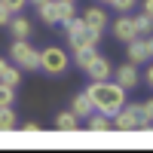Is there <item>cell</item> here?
I'll return each instance as SVG.
<instances>
[{
  "instance_id": "cell-1",
  "label": "cell",
  "mask_w": 153,
  "mask_h": 153,
  "mask_svg": "<svg viewBox=\"0 0 153 153\" xmlns=\"http://www.w3.org/2000/svg\"><path fill=\"white\" fill-rule=\"evenodd\" d=\"M86 95L92 101V107L101 110V113H107V117H113V113L126 104V89L113 80V76L110 80H89Z\"/></svg>"
},
{
  "instance_id": "cell-2",
  "label": "cell",
  "mask_w": 153,
  "mask_h": 153,
  "mask_svg": "<svg viewBox=\"0 0 153 153\" xmlns=\"http://www.w3.org/2000/svg\"><path fill=\"white\" fill-rule=\"evenodd\" d=\"M9 61L19 65L22 71H40V49H34L28 40H12L9 46Z\"/></svg>"
},
{
  "instance_id": "cell-3",
  "label": "cell",
  "mask_w": 153,
  "mask_h": 153,
  "mask_svg": "<svg viewBox=\"0 0 153 153\" xmlns=\"http://www.w3.org/2000/svg\"><path fill=\"white\" fill-rule=\"evenodd\" d=\"M71 68V58H68V52L61 46H46L43 52H40V71L43 74H49V76H61Z\"/></svg>"
},
{
  "instance_id": "cell-4",
  "label": "cell",
  "mask_w": 153,
  "mask_h": 153,
  "mask_svg": "<svg viewBox=\"0 0 153 153\" xmlns=\"http://www.w3.org/2000/svg\"><path fill=\"white\" fill-rule=\"evenodd\" d=\"M110 123H113V129L117 132H138L141 129V123H144V117H141V104H126L110 117Z\"/></svg>"
},
{
  "instance_id": "cell-5",
  "label": "cell",
  "mask_w": 153,
  "mask_h": 153,
  "mask_svg": "<svg viewBox=\"0 0 153 153\" xmlns=\"http://www.w3.org/2000/svg\"><path fill=\"white\" fill-rule=\"evenodd\" d=\"M107 28H110V34L117 37L120 43H129V40H135V37H138V31H135V22H132V16H126V12H123V16H117V19H113V22L107 25Z\"/></svg>"
},
{
  "instance_id": "cell-6",
  "label": "cell",
  "mask_w": 153,
  "mask_h": 153,
  "mask_svg": "<svg viewBox=\"0 0 153 153\" xmlns=\"http://www.w3.org/2000/svg\"><path fill=\"white\" fill-rule=\"evenodd\" d=\"M113 80L129 92V89H138V86H141V71H138V65L126 61V65H120L117 71H113Z\"/></svg>"
},
{
  "instance_id": "cell-7",
  "label": "cell",
  "mask_w": 153,
  "mask_h": 153,
  "mask_svg": "<svg viewBox=\"0 0 153 153\" xmlns=\"http://www.w3.org/2000/svg\"><path fill=\"white\" fill-rule=\"evenodd\" d=\"M83 25L89 31H98V34H104L107 31V25H110V19H107V12H104V6H89V9H83Z\"/></svg>"
},
{
  "instance_id": "cell-8",
  "label": "cell",
  "mask_w": 153,
  "mask_h": 153,
  "mask_svg": "<svg viewBox=\"0 0 153 153\" xmlns=\"http://www.w3.org/2000/svg\"><path fill=\"white\" fill-rule=\"evenodd\" d=\"M98 43H101V34L98 31H89V28H83V31H76V34L68 37L71 52H76V49H95Z\"/></svg>"
},
{
  "instance_id": "cell-9",
  "label": "cell",
  "mask_w": 153,
  "mask_h": 153,
  "mask_svg": "<svg viewBox=\"0 0 153 153\" xmlns=\"http://www.w3.org/2000/svg\"><path fill=\"white\" fill-rule=\"evenodd\" d=\"M86 76H89V80H110V76H113V65H110V58L95 55V58L86 65Z\"/></svg>"
},
{
  "instance_id": "cell-10",
  "label": "cell",
  "mask_w": 153,
  "mask_h": 153,
  "mask_svg": "<svg viewBox=\"0 0 153 153\" xmlns=\"http://www.w3.org/2000/svg\"><path fill=\"white\" fill-rule=\"evenodd\" d=\"M37 16L43 25H61V0H46L43 6H37Z\"/></svg>"
},
{
  "instance_id": "cell-11",
  "label": "cell",
  "mask_w": 153,
  "mask_h": 153,
  "mask_svg": "<svg viewBox=\"0 0 153 153\" xmlns=\"http://www.w3.org/2000/svg\"><path fill=\"white\" fill-rule=\"evenodd\" d=\"M86 129L89 132H95V135H104V132H113V123L107 113H101V110H92L86 117Z\"/></svg>"
},
{
  "instance_id": "cell-12",
  "label": "cell",
  "mask_w": 153,
  "mask_h": 153,
  "mask_svg": "<svg viewBox=\"0 0 153 153\" xmlns=\"http://www.w3.org/2000/svg\"><path fill=\"white\" fill-rule=\"evenodd\" d=\"M6 28L12 31V37H16V40H28V37H31V22L25 19V16H19V12L9 19V25H6Z\"/></svg>"
},
{
  "instance_id": "cell-13",
  "label": "cell",
  "mask_w": 153,
  "mask_h": 153,
  "mask_svg": "<svg viewBox=\"0 0 153 153\" xmlns=\"http://www.w3.org/2000/svg\"><path fill=\"white\" fill-rule=\"evenodd\" d=\"M55 129L58 132H76V129H80V117H76L74 110H61L55 117Z\"/></svg>"
},
{
  "instance_id": "cell-14",
  "label": "cell",
  "mask_w": 153,
  "mask_h": 153,
  "mask_svg": "<svg viewBox=\"0 0 153 153\" xmlns=\"http://www.w3.org/2000/svg\"><path fill=\"white\" fill-rule=\"evenodd\" d=\"M126 46H129V52H126V55H129V61H132V65H141V61H150V58H147V49H144V40H141V37L129 40Z\"/></svg>"
},
{
  "instance_id": "cell-15",
  "label": "cell",
  "mask_w": 153,
  "mask_h": 153,
  "mask_svg": "<svg viewBox=\"0 0 153 153\" xmlns=\"http://www.w3.org/2000/svg\"><path fill=\"white\" fill-rule=\"evenodd\" d=\"M71 110H74L80 120H86L95 107H92V101H89V95H86V92H80V95H74V98H71Z\"/></svg>"
},
{
  "instance_id": "cell-16",
  "label": "cell",
  "mask_w": 153,
  "mask_h": 153,
  "mask_svg": "<svg viewBox=\"0 0 153 153\" xmlns=\"http://www.w3.org/2000/svg\"><path fill=\"white\" fill-rule=\"evenodd\" d=\"M19 126V117L12 107H0V132H12Z\"/></svg>"
},
{
  "instance_id": "cell-17",
  "label": "cell",
  "mask_w": 153,
  "mask_h": 153,
  "mask_svg": "<svg viewBox=\"0 0 153 153\" xmlns=\"http://www.w3.org/2000/svg\"><path fill=\"white\" fill-rule=\"evenodd\" d=\"M132 22H135V31H138V37H147V34H153V19L150 16H132Z\"/></svg>"
},
{
  "instance_id": "cell-18",
  "label": "cell",
  "mask_w": 153,
  "mask_h": 153,
  "mask_svg": "<svg viewBox=\"0 0 153 153\" xmlns=\"http://www.w3.org/2000/svg\"><path fill=\"white\" fill-rule=\"evenodd\" d=\"M12 104H16V86L0 80V107H12Z\"/></svg>"
},
{
  "instance_id": "cell-19",
  "label": "cell",
  "mask_w": 153,
  "mask_h": 153,
  "mask_svg": "<svg viewBox=\"0 0 153 153\" xmlns=\"http://www.w3.org/2000/svg\"><path fill=\"white\" fill-rule=\"evenodd\" d=\"M0 80L9 83V86H22V68H19V65H9L3 74H0Z\"/></svg>"
},
{
  "instance_id": "cell-20",
  "label": "cell",
  "mask_w": 153,
  "mask_h": 153,
  "mask_svg": "<svg viewBox=\"0 0 153 153\" xmlns=\"http://www.w3.org/2000/svg\"><path fill=\"white\" fill-rule=\"evenodd\" d=\"M95 55H98L95 49H76V52H74V65L80 68V71H86V65H89V61H92Z\"/></svg>"
},
{
  "instance_id": "cell-21",
  "label": "cell",
  "mask_w": 153,
  "mask_h": 153,
  "mask_svg": "<svg viewBox=\"0 0 153 153\" xmlns=\"http://www.w3.org/2000/svg\"><path fill=\"white\" fill-rule=\"evenodd\" d=\"M110 6L117 12H132L135 9V0H110Z\"/></svg>"
},
{
  "instance_id": "cell-22",
  "label": "cell",
  "mask_w": 153,
  "mask_h": 153,
  "mask_svg": "<svg viewBox=\"0 0 153 153\" xmlns=\"http://www.w3.org/2000/svg\"><path fill=\"white\" fill-rule=\"evenodd\" d=\"M3 6L12 12V16H16V12H22L25 6H28V0H3Z\"/></svg>"
},
{
  "instance_id": "cell-23",
  "label": "cell",
  "mask_w": 153,
  "mask_h": 153,
  "mask_svg": "<svg viewBox=\"0 0 153 153\" xmlns=\"http://www.w3.org/2000/svg\"><path fill=\"white\" fill-rule=\"evenodd\" d=\"M141 117H144L147 123H153V98H147L144 104H141Z\"/></svg>"
},
{
  "instance_id": "cell-24",
  "label": "cell",
  "mask_w": 153,
  "mask_h": 153,
  "mask_svg": "<svg viewBox=\"0 0 153 153\" xmlns=\"http://www.w3.org/2000/svg\"><path fill=\"white\" fill-rule=\"evenodd\" d=\"M9 19H12V12L3 6V0H0V28H3V25H9Z\"/></svg>"
},
{
  "instance_id": "cell-25",
  "label": "cell",
  "mask_w": 153,
  "mask_h": 153,
  "mask_svg": "<svg viewBox=\"0 0 153 153\" xmlns=\"http://www.w3.org/2000/svg\"><path fill=\"white\" fill-rule=\"evenodd\" d=\"M144 40V49H147V58L153 61V34H147V37H141Z\"/></svg>"
},
{
  "instance_id": "cell-26",
  "label": "cell",
  "mask_w": 153,
  "mask_h": 153,
  "mask_svg": "<svg viewBox=\"0 0 153 153\" xmlns=\"http://www.w3.org/2000/svg\"><path fill=\"white\" fill-rule=\"evenodd\" d=\"M144 86H147V89H153V61H150L147 71H144Z\"/></svg>"
},
{
  "instance_id": "cell-27",
  "label": "cell",
  "mask_w": 153,
  "mask_h": 153,
  "mask_svg": "<svg viewBox=\"0 0 153 153\" xmlns=\"http://www.w3.org/2000/svg\"><path fill=\"white\" fill-rule=\"evenodd\" d=\"M22 129H25V132H40V123H34V120H28V123L22 126Z\"/></svg>"
},
{
  "instance_id": "cell-28",
  "label": "cell",
  "mask_w": 153,
  "mask_h": 153,
  "mask_svg": "<svg viewBox=\"0 0 153 153\" xmlns=\"http://www.w3.org/2000/svg\"><path fill=\"white\" fill-rule=\"evenodd\" d=\"M141 12H144V16H150V19H153V0H144V6H141Z\"/></svg>"
},
{
  "instance_id": "cell-29",
  "label": "cell",
  "mask_w": 153,
  "mask_h": 153,
  "mask_svg": "<svg viewBox=\"0 0 153 153\" xmlns=\"http://www.w3.org/2000/svg\"><path fill=\"white\" fill-rule=\"evenodd\" d=\"M6 68H9V61H6V58H0V74H3Z\"/></svg>"
},
{
  "instance_id": "cell-30",
  "label": "cell",
  "mask_w": 153,
  "mask_h": 153,
  "mask_svg": "<svg viewBox=\"0 0 153 153\" xmlns=\"http://www.w3.org/2000/svg\"><path fill=\"white\" fill-rule=\"evenodd\" d=\"M28 3H34V6H43V3H46V0H28Z\"/></svg>"
},
{
  "instance_id": "cell-31",
  "label": "cell",
  "mask_w": 153,
  "mask_h": 153,
  "mask_svg": "<svg viewBox=\"0 0 153 153\" xmlns=\"http://www.w3.org/2000/svg\"><path fill=\"white\" fill-rule=\"evenodd\" d=\"M98 3H110V0H98Z\"/></svg>"
},
{
  "instance_id": "cell-32",
  "label": "cell",
  "mask_w": 153,
  "mask_h": 153,
  "mask_svg": "<svg viewBox=\"0 0 153 153\" xmlns=\"http://www.w3.org/2000/svg\"><path fill=\"white\" fill-rule=\"evenodd\" d=\"M65 3H74V0H65Z\"/></svg>"
}]
</instances>
